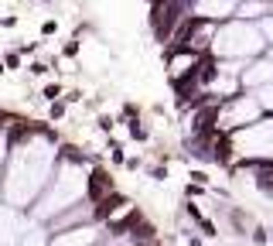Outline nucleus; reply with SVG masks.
Wrapping results in <instances>:
<instances>
[{
	"label": "nucleus",
	"instance_id": "nucleus-1",
	"mask_svg": "<svg viewBox=\"0 0 273 246\" xmlns=\"http://www.w3.org/2000/svg\"><path fill=\"white\" fill-rule=\"evenodd\" d=\"M266 55V41L260 38V28L246 21H226L219 24L215 45H212V58L219 62H256Z\"/></svg>",
	"mask_w": 273,
	"mask_h": 246
},
{
	"label": "nucleus",
	"instance_id": "nucleus-2",
	"mask_svg": "<svg viewBox=\"0 0 273 246\" xmlns=\"http://www.w3.org/2000/svg\"><path fill=\"white\" fill-rule=\"evenodd\" d=\"M232 154L239 164H270L273 161V113H266L260 123L229 137Z\"/></svg>",
	"mask_w": 273,
	"mask_h": 246
},
{
	"label": "nucleus",
	"instance_id": "nucleus-3",
	"mask_svg": "<svg viewBox=\"0 0 273 246\" xmlns=\"http://www.w3.org/2000/svg\"><path fill=\"white\" fill-rule=\"evenodd\" d=\"M266 113H263V106L256 103V96L253 92H239V96H232V100L219 103L215 110V130L219 134H239V130H246V127H253V123H260Z\"/></svg>",
	"mask_w": 273,
	"mask_h": 246
},
{
	"label": "nucleus",
	"instance_id": "nucleus-4",
	"mask_svg": "<svg viewBox=\"0 0 273 246\" xmlns=\"http://www.w3.org/2000/svg\"><path fill=\"white\" fill-rule=\"evenodd\" d=\"M236 7H239V0H192L188 4V14L192 17H202V21L226 24V21L236 17Z\"/></svg>",
	"mask_w": 273,
	"mask_h": 246
},
{
	"label": "nucleus",
	"instance_id": "nucleus-5",
	"mask_svg": "<svg viewBox=\"0 0 273 246\" xmlns=\"http://www.w3.org/2000/svg\"><path fill=\"white\" fill-rule=\"evenodd\" d=\"M270 82H273V58H266V55L250 62L246 72H242V89L246 92H256L263 86H270Z\"/></svg>",
	"mask_w": 273,
	"mask_h": 246
},
{
	"label": "nucleus",
	"instance_id": "nucleus-6",
	"mask_svg": "<svg viewBox=\"0 0 273 246\" xmlns=\"http://www.w3.org/2000/svg\"><path fill=\"white\" fill-rule=\"evenodd\" d=\"M270 14V4L266 0H239L236 7V21H246V24H260L263 17Z\"/></svg>",
	"mask_w": 273,
	"mask_h": 246
},
{
	"label": "nucleus",
	"instance_id": "nucleus-7",
	"mask_svg": "<svg viewBox=\"0 0 273 246\" xmlns=\"http://www.w3.org/2000/svg\"><path fill=\"white\" fill-rule=\"evenodd\" d=\"M253 96H256V103L263 106V113H273V82L270 86H263V89H256Z\"/></svg>",
	"mask_w": 273,
	"mask_h": 246
},
{
	"label": "nucleus",
	"instance_id": "nucleus-8",
	"mask_svg": "<svg viewBox=\"0 0 273 246\" xmlns=\"http://www.w3.org/2000/svg\"><path fill=\"white\" fill-rule=\"evenodd\" d=\"M256 28H260V38L266 41V48H273V14H266Z\"/></svg>",
	"mask_w": 273,
	"mask_h": 246
},
{
	"label": "nucleus",
	"instance_id": "nucleus-9",
	"mask_svg": "<svg viewBox=\"0 0 273 246\" xmlns=\"http://www.w3.org/2000/svg\"><path fill=\"white\" fill-rule=\"evenodd\" d=\"M270 239H273V233L266 229V226H256V229L250 233V243H253V246H266Z\"/></svg>",
	"mask_w": 273,
	"mask_h": 246
},
{
	"label": "nucleus",
	"instance_id": "nucleus-10",
	"mask_svg": "<svg viewBox=\"0 0 273 246\" xmlns=\"http://www.w3.org/2000/svg\"><path fill=\"white\" fill-rule=\"evenodd\" d=\"M55 116H65V106H62V103H51V120H55Z\"/></svg>",
	"mask_w": 273,
	"mask_h": 246
},
{
	"label": "nucleus",
	"instance_id": "nucleus-11",
	"mask_svg": "<svg viewBox=\"0 0 273 246\" xmlns=\"http://www.w3.org/2000/svg\"><path fill=\"white\" fill-rule=\"evenodd\" d=\"M188 246H205V243L198 239V236H188Z\"/></svg>",
	"mask_w": 273,
	"mask_h": 246
},
{
	"label": "nucleus",
	"instance_id": "nucleus-12",
	"mask_svg": "<svg viewBox=\"0 0 273 246\" xmlns=\"http://www.w3.org/2000/svg\"><path fill=\"white\" fill-rule=\"evenodd\" d=\"M266 58H273V48H266Z\"/></svg>",
	"mask_w": 273,
	"mask_h": 246
},
{
	"label": "nucleus",
	"instance_id": "nucleus-13",
	"mask_svg": "<svg viewBox=\"0 0 273 246\" xmlns=\"http://www.w3.org/2000/svg\"><path fill=\"white\" fill-rule=\"evenodd\" d=\"M266 4H270V7H273V0H266Z\"/></svg>",
	"mask_w": 273,
	"mask_h": 246
},
{
	"label": "nucleus",
	"instance_id": "nucleus-14",
	"mask_svg": "<svg viewBox=\"0 0 273 246\" xmlns=\"http://www.w3.org/2000/svg\"><path fill=\"white\" fill-rule=\"evenodd\" d=\"M0 72H4V65H0Z\"/></svg>",
	"mask_w": 273,
	"mask_h": 246
},
{
	"label": "nucleus",
	"instance_id": "nucleus-15",
	"mask_svg": "<svg viewBox=\"0 0 273 246\" xmlns=\"http://www.w3.org/2000/svg\"><path fill=\"white\" fill-rule=\"evenodd\" d=\"M270 14H273V7H270Z\"/></svg>",
	"mask_w": 273,
	"mask_h": 246
},
{
	"label": "nucleus",
	"instance_id": "nucleus-16",
	"mask_svg": "<svg viewBox=\"0 0 273 246\" xmlns=\"http://www.w3.org/2000/svg\"><path fill=\"white\" fill-rule=\"evenodd\" d=\"M270 233H273V229H270Z\"/></svg>",
	"mask_w": 273,
	"mask_h": 246
}]
</instances>
